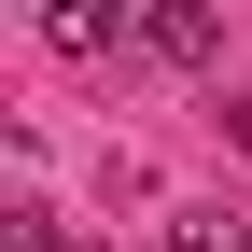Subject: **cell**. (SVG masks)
<instances>
[{"instance_id": "6da1fadb", "label": "cell", "mask_w": 252, "mask_h": 252, "mask_svg": "<svg viewBox=\"0 0 252 252\" xmlns=\"http://www.w3.org/2000/svg\"><path fill=\"white\" fill-rule=\"evenodd\" d=\"M140 42H154V56H224V14H210V0H154Z\"/></svg>"}, {"instance_id": "7a4b0ae2", "label": "cell", "mask_w": 252, "mask_h": 252, "mask_svg": "<svg viewBox=\"0 0 252 252\" xmlns=\"http://www.w3.org/2000/svg\"><path fill=\"white\" fill-rule=\"evenodd\" d=\"M42 28H56V56H112V42H126V28H140V14H98V0H56Z\"/></svg>"}, {"instance_id": "3957f363", "label": "cell", "mask_w": 252, "mask_h": 252, "mask_svg": "<svg viewBox=\"0 0 252 252\" xmlns=\"http://www.w3.org/2000/svg\"><path fill=\"white\" fill-rule=\"evenodd\" d=\"M182 252H252V224H224V210H196V224H182Z\"/></svg>"}]
</instances>
